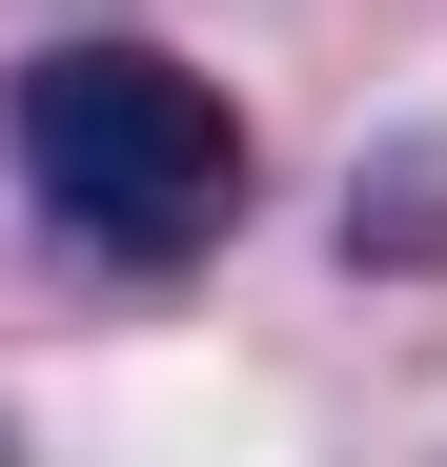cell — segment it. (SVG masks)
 Listing matches in <instances>:
<instances>
[{
  "mask_svg": "<svg viewBox=\"0 0 447 467\" xmlns=\"http://www.w3.org/2000/svg\"><path fill=\"white\" fill-rule=\"evenodd\" d=\"M0 467H21V447H0Z\"/></svg>",
  "mask_w": 447,
  "mask_h": 467,
  "instance_id": "cell-3",
  "label": "cell"
},
{
  "mask_svg": "<svg viewBox=\"0 0 447 467\" xmlns=\"http://www.w3.org/2000/svg\"><path fill=\"white\" fill-rule=\"evenodd\" d=\"M346 265H447V142L346 163Z\"/></svg>",
  "mask_w": 447,
  "mask_h": 467,
  "instance_id": "cell-2",
  "label": "cell"
},
{
  "mask_svg": "<svg viewBox=\"0 0 447 467\" xmlns=\"http://www.w3.org/2000/svg\"><path fill=\"white\" fill-rule=\"evenodd\" d=\"M0 142H21V203L122 285H163L244 223V102L163 41H41L0 82Z\"/></svg>",
  "mask_w": 447,
  "mask_h": 467,
  "instance_id": "cell-1",
  "label": "cell"
}]
</instances>
